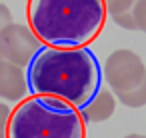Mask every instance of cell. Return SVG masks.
Here are the masks:
<instances>
[{
  "instance_id": "1",
  "label": "cell",
  "mask_w": 146,
  "mask_h": 138,
  "mask_svg": "<svg viewBox=\"0 0 146 138\" xmlns=\"http://www.w3.org/2000/svg\"><path fill=\"white\" fill-rule=\"evenodd\" d=\"M28 90L54 96L76 108L84 106L100 88V66L86 46H44L26 66Z\"/></svg>"
},
{
  "instance_id": "2",
  "label": "cell",
  "mask_w": 146,
  "mask_h": 138,
  "mask_svg": "<svg viewBox=\"0 0 146 138\" xmlns=\"http://www.w3.org/2000/svg\"><path fill=\"white\" fill-rule=\"evenodd\" d=\"M104 0H28L30 30L44 46H88L106 22Z\"/></svg>"
},
{
  "instance_id": "3",
  "label": "cell",
  "mask_w": 146,
  "mask_h": 138,
  "mask_svg": "<svg viewBox=\"0 0 146 138\" xmlns=\"http://www.w3.org/2000/svg\"><path fill=\"white\" fill-rule=\"evenodd\" d=\"M6 138H86V122L76 106L32 94L10 110Z\"/></svg>"
},
{
  "instance_id": "4",
  "label": "cell",
  "mask_w": 146,
  "mask_h": 138,
  "mask_svg": "<svg viewBox=\"0 0 146 138\" xmlns=\"http://www.w3.org/2000/svg\"><path fill=\"white\" fill-rule=\"evenodd\" d=\"M146 74L144 60L140 54L128 48H118L108 54L102 66V76L114 94L132 90Z\"/></svg>"
},
{
  "instance_id": "5",
  "label": "cell",
  "mask_w": 146,
  "mask_h": 138,
  "mask_svg": "<svg viewBox=\"0 0 146 138\" xmlns=\"http://www.w3.org/2000/svg\"><path fill=\"white\" fill-rule=\"evenodd\" d=\"M40 48L42 42L36 38L28 24L10 22L0 32V54L20 68H26Z\"/></svg>"
},
{
  "instance_id": "6",
  "label": "cell",
  "mask_w": 146,
  "mask_h": 138,
  "mask_svg": "<svg viewBox=\"0 0 146 138\" xmlns=\"http://www.w3.org/2000/svg\"><path fill=\"white\" fill-rule=\"evenodd\" d=\"M26 70L8 62L0 54V98L6 102H20L22 98H26Z\"/></svg>"
},
{
  "instance_id": "7",
  "label": "cell",
  "mask_w": 146,
  "mask_h": 138,
  "mask_svg": "<svg viewBox=\"0 0 146 138\" xmlns=\"http://www.w3.org/2000/svg\"><path fill=\"white\" fill-rule=\"evenodd\" d=\"M78 110H80L84 122H92V124L104 122V120H108V118L114 114V110H116V96H114V92L108 90V88H98V90L90 96V100H88L84 106H80Z\"/></svg>"
},
{
  "instance_id": "8",
  "label": "cell",
  "mask_w": 146,
  "mask_h": 138,
  "mask_svg": "<svg viewBox=\"0 0 146 138\" xmlns=\"http://www.w3.org/2000/svg\"><path fill=\"white\" fill-rule=\"evenodd\" d=\"M116 96H118V102L124 104L126 108H142V106H146V74L132 90L118 92Z\"/></svg>"
},
{
  "instance_id": "9",
  "label": "cell",
  "mask_w": 146,
  "mask_h": 138,
  "mask_svg": "<svg viewBox=\"0 0 146 138\" xmlns=\"http://www.w3.org/2000/svg\"><path fill=\"white\" fill-rule=\"evenodd\" d=\"M134 22H136V30L146 34V0H134V4L130 8Z\"/></svg>"
},
{
  "instance_id": "10",
  "label": "cell",
  "mask_w": 146,
  "mask_h": 138,
  "mask_svg": "<svg viewBox=\"0 0 146 138\" xmlns=\"http://www.w3.org/2000/svg\"><path fill=\"white\" fill-rule=\"evenodd\" d=\"M132 4H134V0H104V8H106L108 16L126 12V10L132 8Z\"/></svg>"
},
{
  "instance_id": "11",
  "label": "cell",
  "mask_w": 146,
  "mask_h": 138,
  "mask_svg": "<svg viewBox=\"0 0 146 138\" xmlns=\"http://www.w3.org/2000/svg\"><path fill=\"white\" fill-rule=\"evenodd\" d=\"M110 18H112L114 24H118V26L124 28V30H136V22H134V16H132L130 10L120 12V14H114V16H110Z\"/></svg>"
},
{
  "instance_id": "12",
  "label": "cell",
  "mask_w": 146,
  "mask_h": 138,
  "mask_svg": "<svg viewBox=\"0 0 146 138\" xmlns=\"http://www.w3.org/2000/svg\"><path fill=\"white\" fill-rule=\"evenodd\" d=\"M8 118H10V106L0 100V138H6V128H8Z\"/></svg>"
},
{
  "instance_id": "13",
  "label": "cell",
  "mask_w": 146,
  "mask_h": 138,
  "mask_svg": "<svg viewBox=\"0 0 146 138\" xmlns=\"http://www.w3.org/2000/svg\"><path fill=\"white\" fill-rule=\"evenodd\" d=\"M10 22H12V12H10V8H8L6 4L0 2V32H2Z\"/></svg>"
},
{
  "instance_id": "14",
  "label": "cell",
  "mask_w": 146,
  "mask_h": 138,
  "mask_svg": "<svg viewBox=\"0 0 146 138\" xmlns=\"http://www.w3.org/2000/svg\"><path fill=\"white\" fill-rule=\"evenodd\" d=\"M124 138H146L144 134H126Z\"/></svg>"
}]
</instances>
